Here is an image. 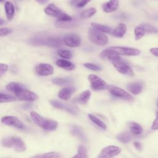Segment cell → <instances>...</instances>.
<instances>
[{"label": "cell", "mask_w": 158, "mask_h": 158, "mask_svg": "<svg viewBox=\"0 0 158 158\" xmlns=\"http://www.w3.org/2000/svg\"><path fill=\"white\" fill-rule=\"evenodd\" d=\"M88 79L90 82L92 89L94 90H102L107 89L109 87L108 85L104 80L96 75H89Z\"/></svg>", "instance_id": "obj_5"}, {"label": "cell", "mask_w": 158, "mask_h": 158, "mask_svg": "<svg viewBox=\"0 0 158 158\" xmlns=\"http://www.w3.org/2000/svg\"><path fill=\"white\" fill-rule=\"evenodd\" d=\"M58 54L60 57L65 59H69L72 57V53L68 50L65 49H60L58 51Z\"/></svg>", "instance_id": "obj_37"}, {"label": "cell", "mask_w": 158, "mask_h": 158, "mask_svg": "<svg viewBox=\"0 0 158 158\" xmlns=\"http://www.w3.org/2000/svg\"><path fill=\"white\" fill-rule=\"evenodd\" d=\"M96 12V9L94 7H91L83 10L81 14L80 17L82 19H88L94 15Z\"/></svg>", "instance_id": "obj_32"}, {"label": "cell", "mask_w": 158, "mask_h": 158, "mask_svg": "<svg viewBox=\"0 0 158 158\" xmlns=\"http://www.w3.org/2000/svg\"><path fill=\"white\" fill-rule=\"evenodd\" d=\"M12 32V30L8 28H1L0 29V36L2 37L4 36L7 35Z\"/></svg>", "instance_id": "obj_39"}, {"label": "cell", "mask_w": 158, "mask_h": 158, "mask_svg": "<svg viewBox=\"0 0 158 158\" xmlns=\"http://www.w3.org/2000/svg\"><path fill=\"white\" fill-rule=\"evenodd\" d=\"M30 43L34 45H46L52 48H57L62 44V42L60 39L52 37H48L44 39L39 38H33Z\"/></svg>", "instance_id": "obj_4"}, {"label": "cell", "mask_w": 158, "mask_h": 158, "mask_svg": "<svg viewBox=\"0 0 158 158\" xmlns=\"http://www.w3.org/2000/svg\"><path fill=\"white\" fill-rule=\"evenodd\" d=\"M35 1L41 4H45L47 2H48V0H35Z\"/></svg>", "instance_id": "obj_45"}, {"label": "cell", "mask_w": 158, "mask_h": 158, "mask_svg": "<svg viewBox=\"0 0 158 158\" xmlns=\"http://www.w3.org/2000/svg\"><path fill=\"white\" fill-rule=\"evenodd\" d=\"M16 101V98L9 94L1 93V102H10Z\"/></svg>", "instance_id": "obj_35"}, {"label": "cell", "mask_w": 158, "mask_h": 158, "mask_svg": "<svg viewBox=\"0 0 158 158\" xmlns=\"http://www.w3.org/2000/svg\"><path fill=\"white\" fill-rule=\"evenodd\" d=\"M80 0H72L71 2H70V4L72 6H74V7H76L77 6L78 2H79Z\"/></svg>", "instance_id": "obj_44"}, {"label": "cell", "mask_w": 158, "mask_h": 158, "mask_svg": "<svg viewBox=\"0 0 158 158\" xmlns=\"http://www.w3.org/2000/svg\"><path fill=\"white\" fill-rule=\"evenodd\" d=\"M151 128L152 130H158V112L156 113V118L152 123Z\"/></svg>", "instance_id": "obj_41"}, {"label": "cell", "mask_w": 158, "mask_h": 158, "mask_svg": "<svg viewBox=\"0 0 158 158\" xmlns=\"http://www.w3.org/2000/svg\"><path fill=\"white\" fill-rule=\"evenodd\" d=\"M75 88L73 87H66L60 89L58 93V96L62 100H67L70 97L72 93L75 91Z\"/></svg>", "instance_id": "obj_19"}, {"label": "cell", "mask_w": 158, "mask_h": 158, "mask_svg": "<svg viewBox=\"0 0 158 158\" xmlns=\"http://www.w3.org/2000/svg\"><path fill=\"white\" fill-rule=\"evenodd\" d=\"M91 25L92 28H94L96 30H98L102 33H110L112 32V30L110 27L106 25L96 23H91Z\"/></svg>", "instance_id": "obj_27"}, {"label": "cell", "mask_w": 158, "mask_h": 158, "mask_svg": "<svg viewBox=\"0 0 158 158\" xmlns=\"http://www.w3.org/2000/svg\"><path fill=\"white\" fill-rule=\"evenodd\" d=\"M70 131H71V133H72V135H73L74 136L78 138V139H80V140H81L83 141H85L86 138L84 135V133L82 131V130H81V128L80 127H78L77 126H72Z\"/></svg>", "instance_id": "obj_25"}, {"label": "cell", "mask_w": 158, "mask_h": 158, "mask_svg": "<svg viewBox=\"0 0 158 158\" xmlns=\"http://www.w3.org/2000/svg\"><path fill=\"white\" fill-rule=\"evenodd\" d=\"M121 152V149L116 146H108L102 149L98 158H112Z\"/></svg>", "instance_id": "obj_7"}, {"label": "cell", "mask_w": 158, "mask_h": 158, "mask_svg": "<svg viewBox=\"0 0 158 158\" xmlns=\"http://www.w3.org/2000/svg\"><path fill=\"white\" fill-rule=\"evenodd\" d=\"M142 84L139 82H134L128 83L127 86V89L132 94L136 95L141 93L142 90Z\"/></svg>", "instance_id": "obj_20"}, {"label": "cell", "mask_w": 158, "mask_h": 158, "mask_svg": "<svg viewBox=\"0 0 158 158\" xmlns=\"http://www.w3.org/2000/svg\"><path fill=\"white\" fill-rule=\"evenodd\" d=\"M127 31V26L125 23H120L113 31L112 35L117 38H122Z\"/></svg>", "instance_id": "obj_21"}, {"label": "cell", "mask_w": 158, "mask_h": 158, "mask_svg": "<svg viewBox=\"0 0 158 158\" xmlns=\"http://www.w3.org/2000/svg\"><path fill=\"white\" fill-rule=\"evenodd\" d=\"M100 57L103 59L109 60L112 62L117 61L121 59L120 55L118 53H117L115 51L109 48L103 50L100 54Z\"/></svg>", "instance_id": "obj_14"}, {"label": "cell", "mask_w": 158, "mask_h": 158, "mask_svg": "<svg viewBox=\"0 0 158 158\" xmlns=\"http://www.w3.org/2000/svg\"><path fill=\"white\" fill-rule=\"evenodd\" d=\"M107 89L110 92V93L114 97L123 99H126V100L133 99V97L130 94H129L128 92H127L124 89L120 88H118L116 86H114V85L109 86Z\"/></svg>", "instance_id": "obj_8"}, {"label": "cell", "mask_w": 158, "mask_h": 158, "mask_svg": "<svg viewBox=\"0 0 158 158\" xmlns=\"http://www.w3.org/2000/svg\"><path fill=\"white\" fill-rule=\"evenodd\" d=\"M141 26H143L146 31V33H158V28L157 27H155L149 24H147V23H144V24H142L141 25Z\"/></svg>", "instance_id": "obj_36"}, {"label": "cell", "mask_w": 158, "mask_h": 158, "mask_svg": "<svg viewBox=\"0 0 158 158\" xmlns=\"http://www.w3.org/2000/svg\"><path fill=\"white\" fill-rule=\"evenodd\" d=\"M91 91L89 90H86L80 93L78 96L75 97L73 99L74 102L85 104L87 103L91 97Z\"/></svg>", "instance_id": "obj_18"}, {"label": "cell", "mask_w": 158, "mask_h": 158, "mask_svg": "<svg viewBox=\"0 0 158 158\" xmlns=\"http://www.w3.org/2000/svg\"><path fill=\"white\" fill-rule=\"evenodd\" d=\"M56 65L62 69L67 70H72L74 69L75 65L72 62L65 60V59H59L56 61Z\"/></svg>", "instance_id": "obj_23"}, {"label": "cell", "mask_w": 158, "mask_h": 158, "mask_svg": "<svg viewBox=\"0 0 158 158\" xmlns=\"http://www.w3.org/2000/svg\"><path fill=\"white\" fill-rule=\"evenodd\" d=\"M116 70L120 73L127 75L128 76H133L134 73L131 67L127 65L125 62L122 61V59L112 62Z\"/></svg>", "instance_id": "obj_11"}, {"label": "cell", "mask_w": 158, "mask_h": 158, "mask_svg": "<svg viewBox=\"0 0 158 158\" xmlns=\"http://www.w3.org/2000/svg\"><path fill=\"white\" fill-rule=\"evenodd\" d=\"M0 1H1V2H3L4 0H0Z\"/></svg>", "instance_id": "obj_47"}, {"label": "cell", "mask_w": 158, "mask_h": 158, "mask_svg": "<svg viewBox=\"0 0 158 158\" xmlns=\"http://www.w3.org/2000/svg\"><path fill=\"white\" fill-rule=\"evenodd\" d=\"M109 48L115 51L119 55H123V56H138L141 53L139 49H137L135 48H131L114 46V47H110Z\"/></svg>", "instance_id": "obj_9"}, {"label": "cell", "mask_w": 158, "mask_h": 158, "mask_svg": "<svg viewBox=\"0 0 158 158\" xmlns=\"http://www.w3.org/2000/svg\"><path fill=\"white\" fill-rule=\"evenodd\" d=\"M84 66L91 70H94V71H99L101 70V67H99V65L94 64H92V63H85L84 64Z\"/></svg>", "instance_id": "obj_38"}, {"label": "cell", "mask_w": 158, "mask_h": 158, "mask_svg": "<svg viewBox=\"0 0 158 158\" xmlns=\"http://www.w3.org/2000/svg\"><path fill=\"white\" fill-rule=\"evenodd\" d=\"M2 145L6 148H13L17 152H22L26 149V146L23 141L18 137H6L2 139Z\"/></svg>", "instance_id": "obj_2"}, {"label": "cell", "mask_w": 158, "mask_h": 158, "mask_svg": "<svg viewBox=\"0 0 158 158\" xmlns=\"http://www.w3.org/2000/svg\"><path fill=\"white\" fill-rule=\"evenodd\" d=\"M44 12L51 17H56L58 19L64 12L59 9L58 8L55 4L51 3L49 4L44 9Z\"/></svg>", "instance_id": "obj_16"}, {"label": "cell", "mask_w": 158, "mask_h": 158, "mask_svg": "<svg viewBox=\"0 0 158 158\" xmlns=\"http://www.w3.org/2000/svg\"><path fill=\"white\" fill-rule=\"evenodd\" d=\"M89 40L94 44L98 45H106L108 42L107 36L102 32L91 28L88 31Z\"/></svg>", "instance_id": "obj_3"}, {"label": "cell", "mask_w": 158, "mask_h": 158, "mask_svg": "<svg viewBox=\"0 0 158 158\" xmlns=\"http://www.w3.org/2000/svg\"><path fill=\"white\" fill-rule=\"evenodd\" d=\"M150 52L153 55L158 57V48H151L150 49Z\"/></svg>", "instance_id": "obj_43"}, {"label": "cell", "mask_w": 158, "mask_h": 158, "mask_svg": "<svg viewBox=\"0 0 158 158\" xmlns=\"http://www.w3.org/2000/svg\"><path fill=\"white\" fill-rule=\"evenodd\" d=\"M35 72L40 76H48L53 74V67L48 64H39L35 67Z\"/></svg>", "instance_id": "obj_13"}, {"label": "cell", "mask_w": 158, "mask_h": 158, "mask_svg": "<svg viewBox=\"0 0 158 158\" xmlns=\"http://www.w3.org/2000/svg\"><path fill=\"white\" fill-rule=\"evenodd\" d=\"M135 40H139V39H141L144 35L146 33V31L144 28V27L141 25L139 26H137L135 27Z\"/></svg>", "instance_id": "obj_33"}, {"label": "cell", "mask_w": 158, "mask_h": 158, "mask_svg": "<svg viewBox=\"0 0 158 158\" xmlns=\"http://www.w3.org/2000/svg\"><path fill=\"white\" fill-rule=\"evenodd\" d=\"M119 6V0H110L102 5V10L106 13L115 11Z\"/></svg>", "instance_id": "obj_17"}, {"label": "cell", "mask_w": 158, "mask_h": 158, "mask_svg": "<svg viewBox=\"0 0 158 158\" xmlns=\"http://www.w3.org/2000/svg\"><path fill=\"white\" fill-rule=\"evenodd\" d=\"M157 107H158V102H157Z\"/></svg>", "instance_id": "obj_48"}, {"label": "cell", "mask_w": 158, "mask_h": 158, "mask_svg": "<svg viewBox=\"0 0 158 158\" xmlns=\"http://www.w3.org/2000/svg\"><path fill=\"white\" fill-rule=\"evenodd\" d=\"M128 127L131 131L136 135H139L143 132V128L141 126L135 122H130L128 123Z\"/></svg>", "instance_id": "obj_29"}, {"label": "cell", "mask_w": 158, "mask_h": 158, "mask_svg": "<svg viewBox=\"0 0 158 158\" xmlns=\"http://www.w3.org/2000/svg\"><path fill=\"white\" fill-rule=\"evenodd\" d=\"M14 94L21 101H34L38 99V96L36 93L26 89L25 87L19 89Z\"/></svg>", "instance_id": "obj_6"}, {"label": "cell", "mask_w": 158, "mask_h": 158, "mask_svg": "<svg viewBox=\"0 0 158 158\" xmlns=\"http://www.w3.org/2000/svg\"><path fill=\"white\" fill-rule=\"evenodd\" d=\"M72 158H88L86 149L83 146H79L78 147L77 154Z\"/></svg>", "instance_id": "obj_31"}, {"label": "cell", "mask_w": 158, "mask_h": 158, "mask_svg": "<svg viewBox=\"0 0 158 158\" xmlns=\"http://www.w3.org/2000/svg\"><path fill=\"white\" fill-rule=\"evenodd\" d=\"M4 9H5L6 14V17H7V19L9 20H10L13 18V17L14 15V13H15V9H14V5L12 4V3L11 2L7 1L5 2Z\"/></svg>", "instance_id": "obj_22"}, {"label": "cell", "mask_w": 158, "mask_h": 158, "mask_svg": "<svg viewBox=\"0 0 158 158\" xmlns=\"http://www.w3.org/2000/svg\"><path fill=\"white\" fill-rule=\"evenodd\" d=\"M22 88H24V86L22 84L17 82H10L6 86V89L14 93Z\"/></svg>", "instance_id": "obj_28"}, {"label": "cell", "mask_w": 158, "mask_h": 158, "mask_svg": "<svg viewBox=\"0 0 158 158\" xmlns=\"http://www.w3.org/2000/svg\"><path fill=\"white\" fill-rule=\"evenodd\" d=\"M1 122L8 126H12L20 129H23L25 125L17 117L14 116H5L2 117Z\"/></svg>", "instance_id": "obj_12"}, {"label": "cell", "mask_w": 158, "mask_h": 158, "mask_svg": "<svg viewBox=\"0 0 158 158\" xmlns=\"http://www.w3.org/2000/svg\"><path fill=\"white\" fill-rule=\"evenodd\" d=\"M52 82L53 84L59 85V86H64L70 84L72 82V80L70 78H54L52 80Z\"/></svg>", "instance_id": "obj_26"}, {"label": "cell", "mask_w": 158, "mask_h": 158, "mask_svg": "<svg viewBox=\"0 0 158 158\" xmlns=\"http://www.w3.org/2000/svg\"><path fill=\"white\" fill-rule=\"evenodd\" d=\"M117 139L123 143H127L131 139V135L127 132L122 133L117 136Z\"/></svg>", "instance_id": "obj_34"}, {"label": "cell", "mask_w": 158, "mask_h": 158, "mask_svg": "<svg viewBox=\"0 0 158 158\" xmlns=\"http://www.w3.org/2000/svg\"><path fill=\"white\" fill-rule=\"evenodd\" d=\"M91 0H80L77 7L78 8H81L83 7H84L88 2H89Z\"/></svg>", "instance_id": "obj_42"}, {"label": "cell", "mask_w": 158, "mask_h": 158, "mask_svg": "<svg viewBox=\"0 0 158 158\" xmlns=\"http://www.w3.org/2000/svg\"><path fill=\"white\" fill-rule=\"evenodd\" d=\"M88 117L89 118V119L94 123H95L97 126H98L99 127H100L102 129H104V130H106L107 128V126L106 125V124L101 120H100L99 118H98V117H96V116H94V115L93 114H88Z\"/></svg>", "instance_id": "obj_30"}, {"label": "cell", "mask_w": 158, "mask_h": 158, "mask_svg": "<svg viewBox=\"0 0 158 158\" xmlns=\"http://www.w3.org/2000/svg\"><path fill=\"white\" fill-rule=\"evenodd\" d=\"M30 158H62V156L58 152H50L36 154L31 157Z\"/></svg>", "instance_id": "obj_24"}, {"label": "cell", "mask_w": 158, "mask_h": 158, "mask_svg": "<svg viewBox=\"0 0 158 158\" xmlns=\"http://www.w3.org/2000/svg\"><path fill=\"white\" fill-rule=\"evenodd\" d=\"M30 116L33 121L39 127L46 131H52L56 129L58 123L56 121L50 119H46L35 111L30 112Z\"/></svg>", "instance_id": "obj_1"}, {"label": "cell", "mask_w": 158, "mask_h": 158, "mask_svg": "<svg viewBox=\"0 0 158 158\" xmlns=\"http://www.w3.org/2000/svg\"><path fill=\"white\" fill-rule=\"evenodd\" d=\"M64 43L70 48H77L80 46L81 39L76 33H70L65 35L63 40Z\"/></svg>", "instance_id": "obj_10"}, {"label": "cell", "mask_w": 158, "mask_h": 158, "mask_svg": "<svg viewBox=\"0 0 158 158\" xmlns=\"http://www.w3.org/2000/svg\"><path fill=\"white\" fill-rule=\"evenodd\" d=\"M51 104L54 106L56 108L59 109H62L72 114H76L77 113V107L71 106V105H69L57 101H50Z\"/></svg>", "instance_id": "obj_15"}, {"label": "cell", "mask_w": 158, "mask_h": 158, "mask_svg": "<svg viewBox=\"0 0 158 158\" xmlns=\"http://www.w3.org/2000/svg\"><path fill=\"white\" fill-rule=\"evenodd\" d=\"M9 69V67L7 64H0V76H2L4 73H5Z\"/></svg>", "instance_id": "obj_40"}, {"label": "cell", "mask_w": 158, "mask_h": 158, "mask_svg": "<svg viewBox=\"0 0 158 158\" xmlns=\"http://www.w3.org/2000/svg\"><path fill=\"white\" fill-rule=\"evenodd\" d=\"M134 145H135V146L136 147V148H137V149H140L141 148V144H140L139 143H138V142H135V143H134Z\"/></svg>", "instance_id": "obj_46"}]
</instances>
